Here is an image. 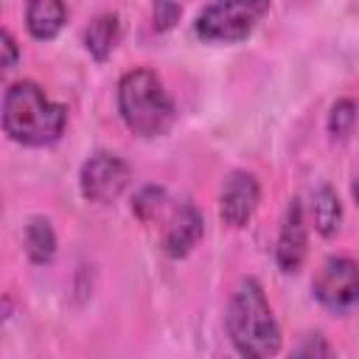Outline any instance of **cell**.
Returning a JSON list of instances; mask_svg holds the SVG:
<instances>
[{
	"instance_id": "6da1fadb",
	"label": "cell",
	"mask_w": 359,
	"mask_h": 359,
	"mask_svg": "<svg viewBox=\"0 0 359 359\" xmlns=\"http://www.w3.org/2000/svg\"><path fill=\"white\" fill-rule=\"evenodd\" d=\"M67 126V109L45 95L36 81H14L3 93V132L20 146H50Z\"/></svg>"
},
{
	"instance_id": "ac0fdd59",
	"label": "cell",
	"mask_w": 359,
	"mask_h": 359,
	"mask_svg": "<svg viewBox=\"0 0 359 359\" xmlns=\"http://www.w3.org/2000/svg\"><path fill=\"white\" fill-rule=\"evenodd\" d=\"M3 73H8L14 65H17V59H20V48H17V42H14V36H11V31H3Z\"/></svg>"
},
{
	"instance_id": "277c9868",
	"label": "cell",
	"mask_w": 359,
	"mask_h": 359,
	"mask_svg": "<svg viewBox=\"0 0 359 359\" xmlns=\"http://www.w3.org/2000/svg\"><path fill=\"white\" fill-rule=\"evenodd\" d=\"M269 11V0H213L196 17V34L213 45H233L247 39L261 17Z\"/></svg>"
},
{
	"instance_id": "ba28073f",
	"label": "cell",
	"mask_w": 359,
	"mask_h": 359,
	"mask_svg": "<svg viewBox=\"0 0 359 359\" xmlns=\"http://www.w3.org/2000/svg\"><path fill=\"white\" fill-rule=\"evenodd\" d=\"M306 252H309V227H306L303 205H300V199H292L286 205V216H283V224L278 233L275 264L283 275H294V272H300Z\"/></svg>"
},
{
	"instance_id": "5b68a950",
	"label": "cell",
	"mask_w": 359,
	"mask_h": 359,
	"mask_svg": "<svg viewBox=\"0 0 359 359\" xmlns=\"http://www.w3.org/2000/svg\"><path fill=\"white\" fill-rule=\"evenodd\" d=\"M311 294L331 314L353 311L359 306V264L348 255L325 258L311 280Z\"/></svg>"
},
{
	"instance_id": "7a4b0ae2",
	"label": "cell",
	"mask_w": 359,
	"mask_h": 359,
	"mask_svg": "<svg viewBox=\"0 0 359 359\" xmlns=\"http://www.w3.org/2000/svg\"><path fill=\"white\" fill-rule=\"evenodd\" d=\"M224 325H227V337H230L233 348L241 356L264 359V356H275L280 351V325H278V320L269 309V300L255 278H244L236 286V292L227 303Z\"/></svg>"
},
{
	"instance_id": "3957f363",
	"label": "cell",
	"mask_w": 359,
	"mask_h": 359,
	"mask_svg": "<svg viewBox=\"0 0 359 359\" xmlns=\"http://www.w3.org/2000/svg\"><path fill=\"white\" fill-rule=\"evenodd\" d=\"M118 112L126 129L137 137H160L174 126L177 109L160 76L149 67H135L118 81Z\"/></svg>"
},
{
	"instance_id": "9c48e42d",
	"label": "cell",
	"mask_w": 359,
	"mask_h": 359,
	"mask_svg": "<svg viewBox=\"0 0 359 359\" xmlns=\"http://www.w3.org/2000/svg\"><path fill=\"white\" fill-rule=\"evenodd\" d=\"M205 236V219L199 213V208L194 202H182L168 224H165V233H163V252L168 258H185L196 244L199 238Z\"/></svg>"
},
{
	"instance_id": "9a60e30c",
	"label": "cell",
	"mask_w": 359,
	"mask_h": 359,
	"mask_svg": "<svg viewBox=\"0 0 359 359\" xmlns=\"http://www.w3.org/2000/svg\"><path fill=\"white\" fill-rule=\"evenodd\" d=\"M163 208H165V191H163L160 185H146V188H140V191L135 194V199H132V213H135L143 224H149L151 219H157V216L163 213Z\"/></svg>"
},
{
	"instance_id": "d6986e66",
	"label": "cell",
	"mask_w": 359,
	"mask_h": 359,
	"mask_svg": "<svg viewBox=\"0 0 359 359\" xmlns=\"http://www.w3.org/2000/svg\"><path fill=\"white\" fill-rule=\"evenodd\" d=\"M353 196H356V199H359V182H356V185H353Z\"/></svg>"
},
{
	"instance_id": "8fae6325",
	"label": "cell",
	"mask_w": 359,
	"mask_h": 359,
	"mask_svg": "<svg viewBox=\"0 0 359 359\" xmlns=\"http://www.w3.org/2000/svg\"><path fill=\"white\" fill-rule=\"evenodd\" d=\"M118 42H121V20L115 14H98L84 34V45L95 62H107L118 48Z\"/></svg>"
},
{
	"instance_id": "5bb4252c",
	"label": "cell",
	"mask_w": 359,
	"mask_h": 359,
	"mask_svg": "<svg viewBox=\"0 0 359 359\" xmlns=\"http://www.w3.org/2000/svg\"><path fill=\"white\" fill-rule=\"evenodd\" d=\"M356 121H359V104L353 98H339L328 112V135L334 140H345L351 137Z\"/></svg>"
},
{
	"instance_id": "8992f818",
	"label": "cell",
	"mask_w": 359,
	"mask_h": 359,
	"mask_svg": "<svg viewBox=\"0 0 359 359\" xmlns=\"http://www.w3.org/2000/svg\"><path fill=\"white\" fill-rule=\"evenodd\" d=\"M132 180L129 163L112 151H95L84 160L79 171V188L81 196L93 205H109L115 202Z\"/></svg>"
},
{
	"instance_id": "30bf717a",
	"label": "cell",
	"mask_w": 359,
	"mask_h": 359,
	"mask_svg": "<svg viewBox=\"0 0 359 359\" xmlns=\"http://www.w3.org/2000/svg\"><path fill=\"white\" fill-rule=\"evenodd\" d=\"M67 20V8L62 0H28L25 6V28L34 39L48 42L53 39Z\"/></svg>"
},
{
	"instance_id": "52a82bcc",
	"label": "cell",
	"mask_w": 359,
	"mask_h": 359,
	"mask_svg": "<svg viewBox=\"0 0 359 359\" xmlns=\"http://www.w3.org/2000/svg\"><path fill=\"white\" fill-rule=\"evenodd\" d=\"M261 202V185L258 177L252 171L236 168L230 171V177L222 185V196H219V216L227 227L241 230L250 224V219L255 216Z\"/></svg>"
},
{
	"instance_id": "7c38bea8",
	"label": "cell",
	"mask_w": 359,
	"mask_h": 359,
	"mask_svg": "<svg viewBox=\"0 0 359 359\" xmlns=\"http://www.w3.org/2000/svg\"><path fill=\"white\" fill-rule=\"evenodd\" d=\"M22 247H25V255L34 264H39V266L50 264L53 255H56V233H53L50 219L31 216L28 224H25V233H22Z\"/></svg>"
},
{
	"instance_id": "2e32d148",
	"label": "cell",
	"mask_w": 359,
	"mask_h": 359,
	"mask_svg": "<svg viewBox=\"0 0 359 359\" xmlns=\"http://www.w3.org/2000/svg\"><path fill=\"white\" fill-rule=\"evenodd\" d=\"M151 14H154V28H157V31H171V28L177 25L182 8H180L177 0H154Z\"/></svg>"
},
{
	"instance_id": "e0dca14e",
	"label": "cell",
	"mask_w": 359,
	"mask_h": 359,
	"mask_svg": "<svg viewBox=\"0 0 359 359\" xmlns=\"http://www.w3.org/2000/svg\"><path fill=\"white\" fill-rule=\"evenodd\" d=\"M292 353L294 356H334V348L325 342V337L314 334V337H306Z\"/></svg>"
},
{
	"instance_id": "4fadbf2b",
	"label": "cell",
	"mask_w": 359,
	"mask_h": 359,
	"mask_svg": "<svg viewBox=\"0 0 359 359\" xmlns=\"http://www.w3.org/2000/svg\"><path fill=\"white\" fill-rule=\"evenodd\" d=\"M311 216H314V230L323 238H331L339 233L342 224V202L331 185H320L311 196Z\"/></svg>"
}]
</instances>
